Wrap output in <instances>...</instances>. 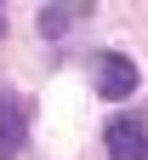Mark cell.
Segmentation results:
<instances>
[{"label":"cell","instance_id":"cell-1","mask_svg":"<svg viewBox=\"0 0 148 160\" xmlns=\"http://www.w3.org/2000/svg\"><path fill=\"white\" fill-rule=\"evenodd\" d=\"M103 149H108V160H148V126L131 120V114H120L103 132Z\"/></svg>","mask_w":148,"mask_h":160},{"label":"cell","instance_id":"cell-2","mask_svg":"<svg viewBox=\"0 0 148 160\" xmlns=\"http://www.w3.org/2000/svg\"><path fill=\"white\" fill-rule=\"evenodd\" d=\"M23 132H29V109H23V97H17V92H0V160H17Z\"/></svg>","mask_w":148,"mask_h":160},{"label":"cell","instance_id":"cell-3","mask_svg":"<svg viewBox=\"0 0 148 160\" xmlns=\"http://www.w3.org/2000/svg\"><path fill=\"white\" fill-rule=\"evenodd\" d=\"M97 92L108 97V103L131 97V92H137V63H131V57H120V52H108V57H103V69H97Z\"/></svg>","mask_w":148,"mask_h":160},{"label":"cell","instance_id":"cell-4","mask_svg":"<svg viewBox=\"0 0 148 160\" xmlns=\"http://www.w3.org/2000/svg\"><path fill=\"white\" fill-rule=\"evenodd\" d=\"M74 12L80 6H46V12H40V34H63V29L74 23Z\"/></svg>","mask_w":148,"mask_h":160}]
</instances>
